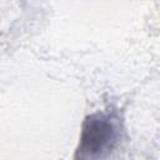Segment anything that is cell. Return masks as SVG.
<instances>
[{"instance_id": "cell-1", "label": "cell", "mask_w": 160, "mask_h": 160, "mask_svg": "<svg viewBox=\"0 0 160 160\" xmlns=\"http://www.w3.org/2000/svg\"><path fill=\"white\" fill-rule=\"evenodd\" d=\"M120 139V122L109 112L89 115L81 126L75 160H104Z\"/></svg>"}]
</instances>
